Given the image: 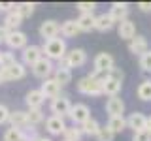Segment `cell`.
I'll return each instance as SVG.
<instances>
[{
	"instance_id": "obj_1",
	"label": "cell",
	"mask_w": 151,
	"mask_h": 141,
	"mask_svg": "<svg viewBox=\"0 0 151 141\" xmlns=\"http://www.w3.org/2000/svg\"><path fill=\"white\" fill-rule=\"evenodd\" d=\"M42 47V53H44L45 58H49L51 62H59V60H63L66 53H68V45H66V40L63 38H55V40H47L44 43L40 45Z\"/></svg>"
},
{
	"instance_id": "obj_2",
	"label": "cell",
	"mask_w": 151,
	"mask_h": 141,
	"mask_svg": "<svg viewBox=\"0 0 151 141\" xmlns=\"http://www.w3.org/2000/svg\"><path fill=\"white\" fill-rule=\"evenodd\" d=\"M78 92L79 94H85V96H102V79L100 77H94V75L87 73L85 77H81L78 81Z\"/></svg>"
},
{
	"instance_id": "obj_3",
	"label": "cell",
	"mask_w": 151,
	"mask_h": 141,
	"mask_svg": "<svg viewBox=\"0 0 151 141\" xmlns=\"http://www.w3.org/2000/svg\"><path fill=\"white\" fill-rule=\"evenodd\" d=\"M85 64H87V53H85V49H81V47L70 49L64 58L59 60V66H64V68H68V70L81 68V66H85Z\"/></svg>"
},
{
	"instance_id": "obj_4",
	"label": "cell",
	"mask_w": 151,
	"mask_h": 141,
	"mask_svg": "<svg viewBox=\"0 0 151 141\" xmlns=\"http://www.w3.org/2000/svg\"><path fill=\"white\" fill-rule=\"evenodd\" d=\"M27 75V68L23 62H17L12 64V66H4L0 68V81L2 83H9V81H19Z\"/></svg>"
},
{
	"instance_id": "obj_5",
	"label": "cell",
	"mask_w": 151,
	"mask_h": 141,
	"mask_svg": "<svg viewBox=\"0 0 151 141\" xmlns=\"http://www.w3.org/2000/svg\"><path fill=\"white\" fill-rule=\"evenodd\" d=\"M68 119L72 120V124L81 126L87 119H91V109H89L87 103H72V109L68 113Z\"/></svg>"
},
{
	"instance_id": "obj_6",
	"label": "cell",
	"mask_w": 151,
	"mask_h": 141,
	"mask_svg": "<svg viewBox=\"0 0 151 141\" xmlns=\"http://www.w3.org/2000/svg\"><path fill=\"white\" fill-rule=\"evenodd\" d=\"M111 68H115V58H113V55L104 51V53H98L96 56H94V60H93V70L94 72L106 75Z\"/></svg>"
},
{
	"instance_id": "obj_7",
	"label": "cell",
	"mask_w": 151,
	"mask_h": 141,
	"mask_svg": "<svg viewBox=\"0 0 151 141\" xmlns=\"http://www.w3.org/2000/svg\"><path fill=\"white\" fill-rule=\"evenodd\" d=\"M70 109H72V102H70V98L68 96H57V98H53L51 100V103H49V111L53 113L55 117H68V113H70Z\"/></svg>"
},
{
	"instance_id": "obj_8",
	"label": "cell",
	"mask_w": 151,
	"mask_h": 141,
	"mask_svg": "<svg viewBox=\"0 0 151 141\" xmlns=\"http://www.w3.org/2000/svg\"><path fill=\"white\" fill-rule=\"evenodd\" d=\"M53 72H55V64L51 62L49 58H45V56H42V58L32 66V73H34V77L42 79V81L49 79L51 75H53Z\"/></svg>"
},
{
	"instance_id": "obj_9",
	"label": "cell",
	"mask_w": 151,
	"mask_h": 141,
	"mask_svg": "<svg viewBox=\"0 0 151 141\" xmlns=\"http://www.w3.org/2000/svg\"><path fill=\"white\" fill-rule=\"evenodd\" d=\"M38 34H40V38L44 41L55 40V38H59V34H60V25L55 21V19H45V21L40 25V28H38Z\"/></svg>"
},
{
	"instance_id": "obj_10",
	"label": "cell",
	"mask_w": 151,
	"mask_h": 141,
	"mask_svg": "<svg viewBox=\"0 0 151 141\" xmlns=\"http://www.w3.org/2000/svg\"><path fill=\"white\" fill-rule=\"evenodd\" d=\"M6 45H8L9 51H23L28 45V38L23 30H13V32H9Z\"/></svg>"
},
{
	"instance_id": "obj_11",
	"label": "cell",
	"mask_w": 151,
	"mask_h": 141,
	"mask_svg": "<svg viewBox=\"0 0 151 141\" xmlns=\"http://www.w3.org/2000/svg\"><path fill=\"white\" fill-rule=\"evenodd\" d=\"M42 56H44V53H42L40 45H27L25 49L21 51V62L25 66H30V68H32Z\"/></svg>"
},
{
	"instance_id": "obj_12",
	"label": "cell",
	"mask_w": 151,
	"mask_h": 141,
	"mask_svg": "<svg viewBox=\"0 0 151 141\" xmlns=\"http://www.w3.org/2000/svg\"><path fill=\"white\" fill-rule=\"evenodd\" d=\"M129 11H130V8H129L127 2H113L110 6V11H108V13H110V17L113 19V23L119 25V23H123V21L129 19Z\"/></svg>"
},
{
	"instance_id": "obj_13",
	"label": "cell",
	"mask_w": 151,
	"mask_h": 141,
	"mask_svg": "<svg viewBox=\"0 0 151 141\" xmlns=\"http://www.w3.org/2000/svg\"><path fill=\"white\" fill-rule=\"evenodd\" d=\"M127 128H130L132 132H142L147 128V117L144 115L142 111H134L127 117Z\"/></svg>"
},
{
	"instance_id": "obj_14",
	"label": "cell",
	"mask_w": 151,
	"mask_h": 141,
	"mask_svg": "<svg viewBox=\"0 0 151 141\" xmlns=\"http://www.w3.org/2000/svg\"><path fill=\"white\" fill-rule=\"evenodd\" d=\"M66 128H68V126H66V122H64L63 117L51 115V117L45 119V130H47L49 135H63Z\"/></svg>"
},
{
	"instance_id": "obj_15",
	"label": "cell",
	"mask_w": 151,
	"mask_h": 141,
	"mask_svg": "<svg viewBox=\"0 0 151 141\" xmlns=\"http://www.w3.org/2000/svg\"><path fill=\"white\" fill-rule=\"evenodd\" d=\"M44 102H45V96L42 94L40 88H30L25 96V103L28 109H42Z\"/></svg>"
},
{
	"instance_id": "obj_16",
	"label": "cell",
	"mask_w": 151,
	"mask_h": 141,
	"mask_svg": "<svg viewBox=\"0 0 151 141\" xmlns=\"http://www.w3.org/2000/svg\"><path fill=\"white\" fill-rule=\"evenodd\" d=\"M129 51L132 55H136L138 58L144 53H147V51H149V43H147V40H145V36L136 34V38H132V40L129 41Z\"/></svg>"
},
{
	"instance_id": "obj_17",
	"label": "cell",
	"mask_w": 151,
	"mask_h": 141,
	"mask_svg": "<svg viewBox=\"0 0 151 141\" xmlns=\"http://www.w3.org/2000/svg\"><path fill=\"white\" fill-rule=\"evenodd\" d=\"M106 113L110 117H121L125 113V102L119 96H110L106 100Z\"/></svg>"
},
{
	"instance_id": "obj_18",
	"label": "cell",
	"mask_w": 151,
	"mask_h": 141,
	"mask_svg": "<svg viewBox=\"0 0 151 141\" xmlns=\"http://www.w3.org/2000/svg\"><path fill=\"white\" fill-rule=\"evenodd\" d=\"M117 34H119L121 40L130 41L132 38H136V23L130 21V19H127V21L119 23V25H117Z\"/></svg>"
},
{
	"instance_id": "obj_19",
	"label": "cell",
	"mask_w": 151,
	"mask_h": 141,
	"mask_svg": "<svg viewBox=\"0 0 151 141\" xmlns=\"http://www.w3.org/2000/svg\"><path fill=\"white\" fill-rule=\"evenodd\" d=\"M60 85L55 81L53 77H49V79H45L44 83H42V87H40V90H42V94H44L45 98H49V100H53V98H57V96H60Z\"/></svg>"
},
{
	"instance_id": "obj_20",
	"label": "cell",
	"mask_w": 151,
	"mask_h": 141,
	"mask_svg": "<svg viewBox=\"0 0 151 141\" xmlns=\"http://www.w3.org/2000/svg\"><path fill=\"white\" fill-rule=\"evenodd\" d=\"M121 88H123L121 81H115V79L108 77V75L102 79V94H106L108 98H110V96H119Z\"/></svg>"
},
{
	"instance_id": "obj_21",
	"label": "cell",
	"mask_w": 151,
	"mask_h": 141,
	"mask_svg": "<svg viewBox=\"0 0 151 141\" xmlns=\"http://www.w3.org/2000/svg\"><path fill=\"white\" fill-rule=\"evenodd\" d=\"M9 126H13V128H25V126H28V115H27V111H23V109H15V111H12L9 113Z\"/></svg>"
},
{
	"instance_id": "obj_22",
	"label": "cell",
	"mask_w": 151,
	"mask_h": 141,
	"mask_svg": "<svg viewBox=\"0 0 151 141\" xmlns=\"http://www.w3.org/2000/svg\"><path fill=\"white\" fill-rule=\"evenodd\" d=\"M113 26H115V23L110 17V13H98L94 19V30L98 32H110Z\"/></svg>"
},
{
	"instance_id": "obj_23",
	"label": "cell",
	"mask_w": 151,
	"mask_h": 141,
	"mask_svg": "<svg viewBox=\"0 0 151 141\" xmlns=\"http://www.w3.org/2000/svg\"><path fill=\"white\" fill-rule=\"evenodd\" d=\"M94 19H96L94 13H79V17L76 19L79 32H91V30H94Z\"/></svg>"
},
{
	"instance_id": "obj_24",
	"label": "cell",
	"mask_w": 151,
	"mask_h": 141,
	"mask_svg": "<svg viewBox=\"0 0 151 141\" xmlns=\"http://www.w3.org/2000/svg\"><path fill=\"white\" fill-rule=\"evenodd\" d=\"M53 79L60 87H66V85L72 83V70L64 68V66H57L55 72H53Z\"/></svg>"
},
{
	"instance_id": "obj_25",
	"label": "cell",
	"mask_w": 151,
	"mask_h": 141,
	"mask_svg": "<svg viewBox=\"0 0 151 141\" xmlns=\"http://www.w3.org/2000/svg\"><path fill=\"white\" fill-rule=\"evenodd\" d=\"M78 34H79V28H78V23H76V19H68V21L60 23V36H63V40L76 38Z\"/></svg>"
},
{
	"instance_id": "obj_26",
	"label": "cell",
	"mask_w": 151,
	"mask_h": 141,
	"mask_svg": "<svg viewBox=\"0 0 151 141\" xmlns=\"http://www.w3.org/2000/svg\"><path fill=\"white\" fill-rule=\"evenodd\" d=\"M23 21H25V19L19 15L17 11H12V13H8V15H4V23H2V25L6 26L9 32H13V30H19V26L23 25Z\"/></svg>"
},
{
	"instance_id": "obj_27",
	"label": "cell",
	"mask_w": 151,
	"mask_h": 141,
	"mask_svg": "<svg viewBox=\"0 0 151 141\" xmlns=\"http://www.w3.org/2000/svg\"><path fill=\"white\" fill-rule=\"evenodd\" d=\"M100 122H98L94 117H91V119H87L83 122L79 128H81V132H83V135H89V137H94V135L98 134V130H100Z\"/></svg>"
},
{
	"instance_id": "obj_28",
	"label": "cell",
	"mask_w": 151,
	"mask_h": 141,
	"mask_svg": "<svg viewBox=\"0 0 151 141\" xmlns=\"http://www.w3.org/2000/svg\"><path fill=\"white\" fill-rule=\"evenodd\" d=\"M108 128H110L113 134H121L123 130H127V117H110L108 119Z\"/></svg>"
},
{
	"instance_id": "obj_29",
	"label": "cell",
	"mask_w": 151,
	"mask_h": 141,
	"mask_svg": "<svg viewBox=\"0 0 151 141\" xmlns=\"http://www.w3.org/2000/svg\"><path fill=\"white\" fill-rule=\"evenodd\" d=\"M136 96H138L142 102H151V79H144V81L138 85Z\"/></svg>"
},
{
	"instance_id": "obj_30",
	"label": "cell",
	"mask_w": 151,
	"mask_h": 141,
	"mask_svg": "<svg viewBox=\"0 0 151 141\" xmlns=\"http://www.w3.org/2000/svg\"><path fill=\"white\" fill-rule=\"evenodd\" d=\"M63 137H64V141H81L83 132H81V128H79V126L72 124V126H68V128L64 130Z\"/></svg>"
},
{
	"instance_id": "obj_31",
	"label": "cell",
	"mask_w": 151,
	"mask_h": 141,
	"mask_svg": "<svg viewBox=\"0 0 151 141\" xmlns=\"http://www.w3.org/2000/svg\"><path fill=\"white\" fill-rule=\"evenodd\" d=\"M34 9H36V4H34V2H19L17 8H15V11H17L23 19H28L32 13H34Z\"/></svg>"
},
{
	"instance_id": "obj_32",
	"label": "cell",
	"mask_w": 151,
	"mask_h": 141,
	"mask_svg": "<svg viewBox=\"0 0 151 141\" xmlns=\"http://www.w3.org/2000/svg\"><path fill=\"white\" fill-rule=\"evenodd\" d=\"M27 115H28V124L30 126H38L45 120V115H44L42 109H28Z\"/></svg>"
},
{
	"instance_id": "obj_33",
	"label": "cell",
	"mask_w": 151,
	"mask_h": 141,
	"mask_svg": "<svg viewBox=\"0 0 151 141\" xmlns=\"http://www.w3.org/2000/svg\"><path fill=\"white\" fill-rule=\"evenodd\" d=\"M21 137L23 141H36L40 137V134H38V126H25V128H21Z\"/></svg>"
},
{
	"instance_id": "obj_34",
	"label": "cell",
	"mask_w": 151,
	"mask_h": 141,
	"mask_svg": "<svg viewBox=\"0 0 151 141\" xmlns=\"http://www.w3.org/2000/svg\"><path fill=\"white\" fill-rule=\"evenodd\" d=\"M2 141H23L21 130H19V128H13V126L6 128V132H4V135H2Z\"/></svg>"
},
{
	"instance_id": "obj_35",
	"label": "cell",
	"mask_w": 151,
	"mask_h": 141,
	"mask_svg": "<svg viewBox=\"0 0 151 141\" xmlns=\"http://www.w3.org/2000/svg\"><path fill=\"white\" fill-rule=\"evenodd\" d=\"M94 137H96V141H113L115 139V134L108 128V124H104V126H100V130H98V134Z\"/></svg>"
},
{
	"instance_id": "obj_36",
	"label": "cell",
	"mask_w": 151,
	"mask_h": 141,
	"mask_svg": "<svg viewBox=\"0 0 151 141\" xmlns=\"http://www.w3.org/2000/svg\"><path fill=\"white\" fill-rule=\"evenodd\" d=\"M138 64H140V68H142V72H149L151 73V49L147 51V53H144L138 58Z\"/></svg>"
},
{
	"instance_id": "obj_37",
	"label": "cell",
	"mask_w": 151,
	"mask_h": 141,
	"mask_svg": "<svg viewBox=\"0 0 151 141\" xmlns=\"http://www.w3.org/2000/svg\"><path fill=\"white\" fill-rule=\"evenodd\" d=\"M17 58H15V53L13 51H2V60H0V68H4V66H12L15 64Z\"/></svg>"
},
{
	"instance_id": "obj_38",
	"label": "cell",
	"mask_w": 151,
	"mask_h": 141,
	"mask_svg": "<svg viewBox=\"0 0 151 141\" xmlns=\"http://www.w3.org/2000/svg\"><path fill=\"white\" fill-rule=\"evenodd\" d=\"M76 8L79 9V13H94V9H96V2H78Z\"/></svg>"
},
{
	"instance_id": "obj_39",
	"label": "cell",
	"mask_w": 151,
	"mask_h": 141,
	"mask_svg": "<svg viewBox=\"0 0 151 141\" xmlns=\"http://www.w3.org/2000/svg\"><path fill=\"white\" fill-rule=\"evenodd\" d=\"M106 75H108V77H111V79H115V81H121V83H123V79H125V72H123L121 68H117V66H115V68H111Z\"/></svg>"
},
{
	"instance_id": "obj_40",
	"label": "cell",
	"mask_w": 151,
	"mask_h": 141,
	"mask_svg": "<svg viewBox=\"0 0 151 141\" xmlns=\"http://www.w3.org/2000/svg\"><path fill=\"white\" fill-rule=\"evenodd\" d=\"M132 141H151V132L149 130H142L132 134Z\"/></svg>"
},
{
	"instance_id": "obj_41",
	"label": "cell",
	"mask_w": 151,
	"mask_h": 141,
	"mask_svg": "<svg viewBox=\"0 0 151 141\" xmlns=\"http://www.w3.org/2000/svg\"><path fill=\"white\" fill-rule=\"evenodd\" d=\"M15 8H17V4H13V2H0V13H4V15L15 11Z\"/></svg>"
},
{
	"instance_id": "obj_42",
	"label": "cell",
	"mask_w": 151,
	"mask_h": 141,
	"mask_svg": "<svg viewBox=\"0 0 151 141\" xmlns=\"http://www.w3.org/2000/svg\"><path fill=\"white\" fill-rule=\"evenodd\" d=\"M9 111L6 105H4V103H0V124H6V122L9 120Z\"/></svg>"
},
{
	"instance_id": "obj_43",
	"label": "cell",
	"mask_w": 151,
	"mask_h": 141,
	"mask_svg": "<svg viewBox=\"0 0 151 141\" xmlns=\"http://www.w3.org/2000/svg\"><path fill=\"white\" fill-rule=\"evenodd\" d=\"M9 36V30L4 25H0V45H6V40Z\"/></svg>"
},
{
	"instance_id": "obj_44",
	"label": "cell",
	"mask_w": 151,
	"mask_h": 141,
	"mask_svg": "<svg viewBox=\"0 0 151 141\" xmlns=\"http://www.w3.org/2000/svg\"><path fill=\"white\" fill-rule=\"evenodd\" d=\"M138 9L144 13H151V2H138Z\"/></svg>"
},
{
	"instance_id": "obj_45",
	"label": "cell",
	"mask_w": 151,
	"mask_h": 141,
	"mask_svg": "<svg viewBox=\"0 0 151 141\" xmlns=\"http://www.w3.org/2000/svg\"><path fill=\"white\" fill-rule=\"evenodd\" d=\"M36 141H53V139H51V137H45V135H40Z\"/></svg>"
},
{
	"instance_id": "obj_46",
	"label": "cell",
	"mask_w": 151,
	"mask_h": 141,
	"mask_svg": "<svg viewBox=\"0 0 151 141\" xmlns=\"http://www.w3.org/2000/svg\"><path fill=\"white\" fill-rule=\"evenodd\" d=\"M145 130H149V132H151V115L147 117V128H145Z\"/></svg>"
},
{
	"instance_id": "obj_47",
	"label": "cell",
	"mask_w": 151,
	"mask_h": 141,
	"mask_svg": "<svg viewBox=\"0 0 151 141\" xmlns=\"http://www.w3.org/2000/svg\"><path fill=\"white\" fill-rule=\"evenodd\" d=\"M0 60H2V51H0Z\"/></svg>"
},
{
	"instance_id": "obj_48",
	"label": "cell",
	"mask_w": 151,
	"mask_h": 141,
	"mask_svg": "<svg viewBox=\"0 0 151 141\" xmlns=\"http://www.w3.org/2000/svg\"><path fill=\"white\" fill-rule=\"evenodd\" d=\"M0 83H2V81H0Z\"/></svg>"
},
{
	"instance_id": "obj_49",
	"label": "cell",
	"mask_w": 151,
	"mask_h": 141,
	"mask_svg": "<svg viewBox=\"0 0 151 141\" xmlns=\"http://www.w3.org/2000/svg\"><path fill=\"white\" fill-rule=\"evenodd\" d=\"M63 141H64V139H63Z\"/></svg>"
}]
</instances>
